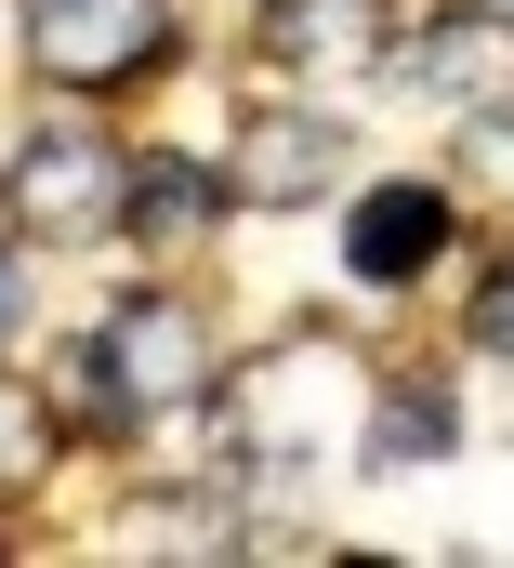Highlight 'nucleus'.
<instances>
[{"label":"nucleus","instance_id":"nucleus-1","mask_svg":"<svg viewBox=\"0 0 514 568\" xmlns=\"http://www.w3.org/2000/svg\"><path fill=\"white\" fill-rule=\"evenodd\" d=\"M158 53H172L158 0H27V67L66 93H132Z\"/></svg>","mask_w":514,"mask_h":568},{"label":"nucleus","instance_id":"nucleus-2","mask_svg":"<svg viewBox=\"0 0 514 568\" xmlns=\"http://www.w3.org/2000/svg\"><path fill=\"white\" fill-rule=\"evenodd\" d=\"M106 371H120L132 410H198V397H212V317H198L185 291H120Z\"/></svg>","mask_w":514,"mask_h":568},{"label":"nucleus","instance_id":"nucleus-3","mask_svg":"<svg viewBox=\"0 0 514 568\" xmlns=\"http://www.w3.org/2000/svg\"><path fill=\"white\" fill-rule=\"evenodd\" d=\"M120 185H132V159H106L93 133H27L13 145V225H27V239H93V225H120Z\"/></svg>","mask_w":514,"mask_h":568},{"label":"nucleus","instance_id":"nucleus-4","mask_svg":"<svg viewBox=\"0 0 514 568\" xmlns=\"http://www.w3.org/2000/svg\"><path fill=\"white\" fill-rule=\"evenodd\" d=\"M435 252H449V185H370V199L343 212V265L370 291H409Z\"/></svg>","mask_w":514,"mask_h":568},{"label":"nucleus","instance_id":"nucleus-5","mask_svg":"<svg viewBox=\"0 0 514 568\" xmlns=\"http://www.w3.org/2000/svg\"><path fill=\"white\" fill-rule=\"evenodd\" d=\"M330 172H343V120H317V106H251V120H238V199L290 212V199H317Z\"/></svg>","mask_w":514,"mask_h":568},{"label":"nucleus","instance_id":"nucleus-6","mask_svg":"<svg viewBox=\"0 0 514 568\" xmlns=\"http://www.w3.org/2000/svg\"><path fill=\"white\" fill-rule=\"evenodd\" d=\"M395 80L435 93V106H475V120H489V106H514V27H489V13H475V27H435V40L395 53Z\"/></svg>","mask_w":514,"mask_h":568},{"label":"nucleus","instance_id":"nucleus-7","mask_svg":"<svg viewBox=\"0 0 514 568\" xmlns=\"http://www.w3.org/2000/svg\"><path fill=\"white\" fill-rule=\"evenodd\" d=\"M383 40L370 0H264V67H357Z\"/></svg>","mask_w":514,"mask_h":568},{"label":"nucleus","instance_id":"nucleus-8","mask_svg":"<svg viewBox=\"0 0 514 568\" xmlns=\"http://www.w3.org/2000/svg\"><path fill=\"white\" fill-rule=\"evenodd\" d=\"M120 212L145 225V239H198L212 212H225V185L198 172V159H132V185H120Z\"/></svg>","mask_w":514,"mask_h":568},{"label":"nucleus","instance_id":"nucleus-9","mask_svg":"<svg viewBox=\"0 0 514 568\" xmlns=\"http://www.w3.org/2000/svg\"><path fill=\"white\" fill-rule=\"evenodd\" d=\"M435 449H449V410L435 397H383L370 410V463H435Z\"/></svg>","mask_w":514,"mask_h":568},{"label":"nucleus","instance_id":"nucleus-10","mask_svg":"<svg viewBox=\"0 0 514 568\" xmlns=\"http://www.w3.org/2000/svg\"><path fill=\"white\" fill-rule=\"evenodd\" d=\"M40 449H53V424H40V397H13V384H0V503H13L27 476H40Z\"/></svg>","mask_w":514,"mask_h":568},{"label":"nucleus","instance_id":"nucleus-11","mask_svg":"<svg viewBox=\"0 0 514 568\" xmlns=\"http://www.w3.org/2000/svg\"><path fill=\"white\" fill-rule=\"evenodd\" d=\"M475 344H489V357H514V265L489 278V304H475Z\"/></svg>","mask_w":514,"mask_h":568},{"label":"nucleus","instance_id":"nucleus-12","mask_svg":"<svg viewBox=\"0 0 514 568\" xmlns=\"http://www.w3.org/2000/svg\"><path fill=\"white\" fill-rule=\"evenodd\" d=\"M27 331V252H0V344Z\"/></svg>","mask_w":514,"mask_h":568}]
</instances>
